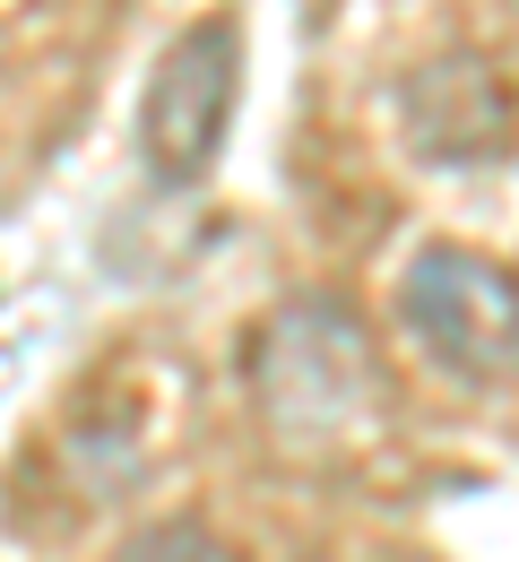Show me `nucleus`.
<instances>
[{"mask_svg":"<svg viewBox=\"0 0 519 562\" xmlns=\"http://www.w3.org/2000/svg\"><path fill=\"white\" fill-rule=\"evenodd\" d=\"M407 329L459 381H511L519 372V278L467 243H425L398 278Z\"/></svg>","mask_w":519,"mask_h":562,"instance_id":"obj_1","label":"nucleus"},{"mask_svg":"<svg viewBox=\"0 0 519 562\" xmlns=\"http://www.w3.org/2000/svg\"><path fill=\"white\" fill-rule=\"evenodd\" d=\"M234 95H242V35L225 18L182 26L148 78V104H139V147H148V173L165 191H191L217 165Z\"/></svg>","mask_w":519,"mask_h":562,"instance_id":"obj_2","label":"nucleus"},{"mask_svg":"<svg viewBox=\"0 0 519 562\" xmlns=\"http://www.w3.org/2000/svg\"><path fill=\"white\" fill-rule=\"evenodd\" d=\"M113 562H242V546H225L208 519H148L113 546Z\"/></svg>","mask_w":519,"mask_h":562,"instance_id":"obj_3","label":"nucleus"}]
</instances>
